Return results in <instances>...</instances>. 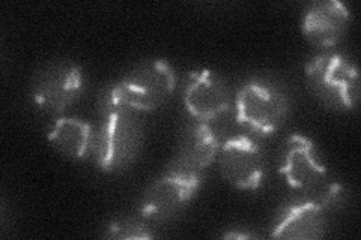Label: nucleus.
Segmentation results:
<instances>
[{
  "label": "nucleus",
  "mask_w": 361,
  "mask_h": 240,
  "mask_svg": "<svg viewBox=\"0 0 361 240\" xmlns=\"http://www.w3.org/2000/svg\"><path fill=\"white\" fill-rule=\"evenodd\" d=\"M175 86L176 75L167 62H143L109 90L104 110H126L130 113L155 110L173 94Z\"/></svg>",
  "instance_id": "nucleus-1"
},
{
  "label": "nucleus",
  "mask_w": 361,
  "mask_h": 240,
  "mask_svg": "<svg viewBox=\"0 0 361 240\" xmlns=\"http://www.w3.org/2000/svg\"><path fill=\"white\" fill-rule=\"evenodd\" d=\"M307 83L322 104L336 110H353L360 96L357 66L337 53H322L306 65Z\"/></svg>",
  "instance_id": "nucleus-2"
},
{
  "label": "nucleus",
  "mask_w": 361,
  "mask_h": 240,
  "mask_svg": "<svg viewBox=\"0 0 361 240\" xmlns=\"http://www.w3.org/2000/svg\"><path fill=\"white\" fill-rule=\"evenodd\" d=\"M104 120L95 134L94 155L106 171L128 167L137 156L142 132L134 113L126 110H104Z\"/></svg>",
  "instance_id": "nucleus-3"
},
{
  "label": "nucleus",
  "mask_w": 361,
  "mask_h": 240,
  "mask_svg": "<svg viewBox=\"0 0 361 240\" xmlns=\"http://www.w3.org/2000/svg\"><path fill=\"white\" fill-rule=\"evenodd\" d=\"M202 175L176 163L145 192L140 213L146 221H166L183 210L200 187Z\"/></svg>",
  "instance_id": "nucleus-4"
},
{
  "label": "nucleus",
  "mask_w": 361,
  "mask_h": 240,
  "mask_svg": "<svg viewBox=\"0 0 361 240\" xmlns=\"http://www.w3.org/2000/svg\"><path fill=\"white\" fill-rule=\"evenodd\" d=\"M235 113L236 120L244 128L269 135L285 122L288 99L273 86L252 82L245 84L236 95Z\"/></svg>",
  "instance_id": "nucleus-5"
},
{
  "label": "nucleus",
  "mask_w": 361,
  "mask_h": 240,
  "mask_svg": "<svg viewBox=\"0 0 361 240\" xmlns=\"http://www.w3.org/2000/svg\"><path fill=\"white\" fill-rule=\"evenodd\" d=\"M82 90L80 68L70 62H56L37 74L32 86V98L39 108L59 114L80 98Z\"/></svg>",
  "instance_id": "nucleus-6"
},
{
  "label": "nucleus",
  "mask_w": 361,
  "mask_h": 240,
  "mask_svg": "<svg viewBox=\"0 0 361 240\" xmlns=\"http://www.w3.org/2000/svg\"><path fill=\"white\" fill-rule=\"evenodd\" d=\"M220 170L223 177L238 189H256L262 184L265 158L261 146L250 137L236 135L220 147Z\"/></svg>",
  "instance_id": "nucleus-7"
},
{
  "label": "nucleus",
  "mask_w": 361,
  "mask_h": 240,
  "mask_svg": "<svg viewBox=\"0 0 361 240\" xmlns=\"http://www.w3.org/2000/svg\"><path fill=\"white\" fill-rule=\"evenodd\" d=\"M184 102L196 120L211 122L229 108V90L223 80L212 71L191 72L184 90Z\"/></svg>",
  "instance_id": "nucleus-8"
},
{
  "label": "nucleus",
  "mask_w": 361,
  "mask_h": 240,
  "mask_svg": "<svg viewBox=\"0 0 361 240\" xmlns=\"http://www.w3.org/2000/svg\"><path fill=\"white\" fill-rule=\"evenodd\" d=\"M281 175L295 189H313L326 175L314 143L304 135H292L286 143L281 161Z\"/></svg>",
  "instance_id": "nucleus-9"
},
{
  "label": "nucleus",
  "mask_w": 361,
  "mask_h": 240,
  "mask_svg": "<svg viewBox=\"0 0 361 240\" xmlns=\"http://www.w3.org/2000/svg\"><path fill=\"white\" fill-rule=\"evenodd\" d=\"M348 23V8L337 0H326L309 8L302 18V33L316 47L329 49L342 39Z\"/></svg>",
  "instance_id": "nucleus-10"
},
{
  "label": "nucleus",
  "mask_w": 361,
  "mask_h": 240,
  "mask_svg": "<svg viewBox=\"0 0 361 240\" xmlns=\"http://www.w3.org/2000/svg\"><path fill=\"white\" fill-rule=\"evenodd\" d=\"M324 209L314 200L293 204L280 216L273 228L277 239H319L325 232Z\"/></svg>",
  "instance_id": "nucleus-11"
},
{
  "label": "nucleus",
  "mask_w": 361,
  "mask_h": 240,
  "mask_svg": "<svg viewBox=\"0 0 361 240\" xmlns=\"http://www.w3.org/2000/svg\"><path fill=\"white\" fill-rule=\"evenodd\" d=\"M220 151V141L208 122L196 120L185 130L179 146L178 164L202 173Z\"/></svg>",
  "instance_id": "nucleus-12"
},
{
  "label": "nucleus",
  "mask_w": 361,
  "mask_h": 240,
  "mask_svg": "<svg viewBox=\"0 0 361 240\" xmlns=\"http://www.w3.org/2000/svg\"><path fill=\"white\" fill-rule=\"evenodd\" d=\"M47 137L56 151L71 159H85L94 153L95 134L86 122L59 118L51 123Z\"/></svg>",
  "instance_id": "nucleus-13"
},
{
  "label": "nucleus",
  "mask_w": 361,
  "mask_h": 240,
  "mask_svg": "<svg viewBox=\"0 0 361 240\" xmlns=\"http://www.w3.org/2000/svg\"><path fill=\"white\" fill-rule=\"evenodd\" d=\"M106 236L109 239H151L154 233L151 232L146 220L122 218L109 224L106 228Z\"/></svg>",
  "instance_id": "nucleus-14"
}]
</instances>
